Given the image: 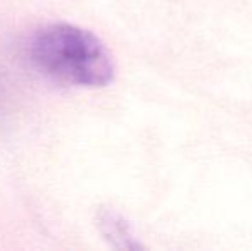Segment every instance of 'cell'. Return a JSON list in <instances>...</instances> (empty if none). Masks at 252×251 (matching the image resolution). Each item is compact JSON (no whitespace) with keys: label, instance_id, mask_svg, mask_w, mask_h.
I'll return each mask as SVG.
<instances>
[{"label":"cell","instance_id":"cell-1","mask_svg":"<svg viewBox=\"0 0 252 251\" xmlns=\"http://www.w3.org/2000/svg\"><path fill=\"white\" fill-rule=\"evenodd\" d=\"M28 55L41 74L65 84L103 88L115 77V62L106 45L74 24L38 28L28 41Z\"/></svg>","mask_w":252,"mask_h":251},{"label":"cell","instance_id":"cell-2","mask_svg":"<svg viewBox=\"0 0 252 251\" xmlns=\"http://www.w3.org/2000/svg\"><path fill=\"white\" fill-rule=\"evenodd\" d=\"M98 229L101 236L119 250H139L143 245L134 234V229L130 222L124 217L120 212H117L112 207H101L96 214Z\"/></svg>","mask_w":252,"mask_h":251}]
</instances>
